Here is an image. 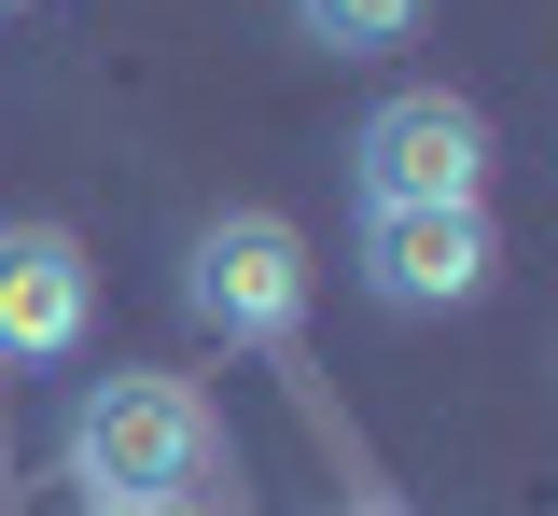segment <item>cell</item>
Wrapping results in <instances>:
<instances>
[{
    "label": "cell",
    "instance_id": "cell-1",
    "mask_svg": "<svg viewBox=\"0 0 558 516\" xmlns=\"http://www.w3.org/2000/svg\"><path fill=\"white\" fill-rule=\"evenodd\" d=\"M209 460H223V419L196 405V377L112 364V377H84V405L57 433V489L84 516H182L209 489Z\"/></svg>",
    "mask_w": 558,
    "mask_h": 516
},
{
    "label": "cell",
    "instance_id": "cell-2",
    "mask_svg": "<svg viewBox=\"0 0 558 516\" xmlns=\"http://www.w3.org/2000/svg\"><path fill=\"white\" fill-rule=\"evenodd\" d=\"M307 237L279 210H209L196 237H182V307H196L223 349H279L293 321H307Z\"/></svg>",
    "mask_w": 558,
    "mask_h": 516
},
{
    "label": "cell",
    "instance_id": "cell-3",
    "mask_svg": "<svg viewBox=\"0 0 558 516\" xmlns=\"http://www.w3.org/2000/svg\"><path fill=\"white\" fill-rule=\"evenodd\" d=\"M349 182H363V210H461V196H488V112L461 84H405L363 112Z\"/></svg>",
    "mask_w": 558,
    "mask_h": 516
},
{
    "label": "cell",
    "instance_id": "cell-4",
    "mask_svg": "<svg viewBox=\"0 0 558 516\" xmlns=\"http://www.w3.org/2000/svg\"><path fill=\"white\" fill-rule=\"evenodd\" d=\"M502 280V237H488V196L461 210H363V294L391 321H433V307H475Z\"/></svg>",
    "mask_w": 558,
    "mask_h": 516
},
{
    "label": "cell",
    "instance_id": "cell-5",
    "mask_svg": "<svg viewBox=\"0 0 558 516\" xmlns=\"http://www.w3.org/2000/svg\"><path fill=\"white\" fill-rule=\"evenodd\" d=\"M98 321V266L70 223H0V364H70Z\"/></svg>",
    "mask_w": 558,
    "mask_h": 516
},
{
    "label": "cell",
    "instance_id": "cell-6",
    "mask_svg": "<svg viewBox=\"0 0 558 516\" xmlns=\"http://www.w3.org/2000/svg\"><path fill=\"white\" fill-rule=\"evenodd\" d=\"M279 14H293V42H307V57H405L433 0H279Z\"/></svg>",
    "mask_w": 558,
    "mask_h": 516
},
{
    "label": "cell",
    "instance_id": "cell-7",
    "mask_svg": "<svg viewBox=\"0 0 558 516\" xmlns=\"http://www.w3.org/2000/svg\"><path fill=\"white\" fill-rule=\"evenodd\" d=\"M336 516H391V503H336Z\"/></svg>",
    "mask_w": 558,
    "mask_h": 516
},
{
    "label": "cell",
    "instance_id": "cell-8",
    "mask_svg": "<svg viewBox=\"0 0 558 516\" xmlns=\"http://www.w3.org/2000/svg\"><path fill=\"white\" fill-rule=\"evenodd\" d=\"M0 14H28V0H0Z\"/></svg>",
    "mask_w": 558,
    "mask_h": 516
}]
</instances>
